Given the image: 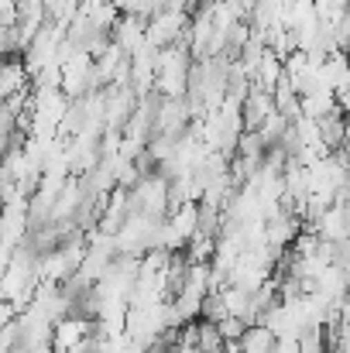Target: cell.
<instances>
[{"label":"cell","mask_w":350,"mask_h":353,"mask_svg":"<svg viewBox=\"0 0 350 353\" xmlns=\"http://www.w3.org/2000/svg\"><path fill=\"white\" fill-rule=\"evenodd\" d=\"M237 343H240V353H271L275 343H278V336H275L264 323H251Z\"/></svg>","instance_id":"1"},{"label":"cell","mask_w":350,"mask_h":353,"mask_svg":"<svg viewBox=\"0 0 350 353\" xmlns=\"http://www.w3.org/2000/svg\"><path fill=\"white\" fill-rule=\"evenodd\" d=\"M217 326H220V336H224L227 343L240 340V336H244V330H247V323H244L240 316H224V319H220Z\"/></svg>","instance_id":"2"}]
</instances>
